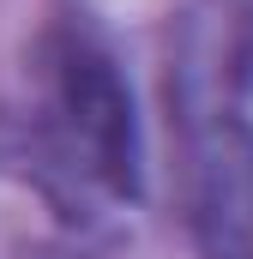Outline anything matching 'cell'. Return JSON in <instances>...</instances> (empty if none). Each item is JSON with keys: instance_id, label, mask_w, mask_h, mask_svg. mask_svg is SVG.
<instances>
[{"instance_id": "6da1fadb", "label": "cell", "mask_w": 253, "mask_h": 259, "mask_svg": "<svg viewBox=\"0 0 253 259\" xmlns=\"http://www.w3.org/2000/svg\"><path fill=\"white\" fill-rule=\"evenodd\" d=\"M43 78H49V133L66 157L91 175V187L115 199H139V121L115 61L85 36L55 30L43 42Z\"/></svg>"}, {"instance_id": "7a4b0ae2", "label": "cell", "mask_w": 253, "mask_h": 259, "mask_svg": "<svg viewBox=\"0 0 253 259\" xmlns=\"http://www.w3.org/2000/svg\"><path fill=\"white\" fill-rule=\"evenodd\" d=\"M187 217L199 259H253V121L229 103L187 115Z\"/></svg>"}]
</instances>
